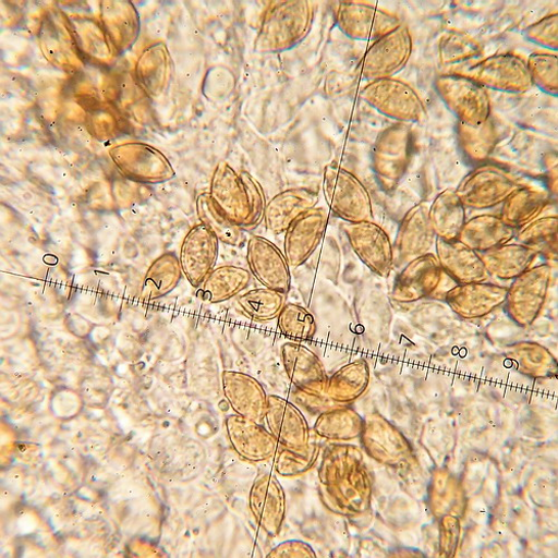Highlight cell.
<instances>
[{
  "label": "cell",
  "instance_id": "74e56055",
  "mask_svg": "<svg viewBox=\"0 0 558 558\" xmlns=\"http://www.w3.org/2000/svg\"><path fill=\"white\" fill-rule=\"evenodd\" d=\"M439 62L446 68L464 65L483 54V45L474 36L461 32H448L439 40Z\"/></svg>",
  "mask_w": 558,
  "mask_h": 558
},
{
  "label": "cell",
  "instance_id": "4fadbf2b",
  "mask_svg": "<svg viewBox=\"0 0 558 558\" xmlns=\"http://www.w3.org/2000/svg\"><path fill=\"white\" fill-rule=\"evenodd\" d=\"M110 156L124 177L137 182L165 183L175 175L169 159L148 145H122L113 148Z\"/></svg>",
  "mask_w": 558,
  "mask_h": 558
},
{
  "label": "cell",
  "instance_id": "7bdbcfd3",
  "mask_svg": "<svg viewBox=\"0 0 558 558\" xmlns=\"http://www.w3.org/2000/svg\"><path fill=\"white\" fill-rule=\"evenodd\" d=\"M317 457V448L307 446L304 449L284 448L277 450L274 468L279 476L284 478L299 477L305 474Z\"/></svg>",
  "mask_w": 558,
  "mask_h": 558
},
{
  "label": "cell",
  "instance_id": "9a60e30c",
  "mask_svg": "<svg viewBox=\"0 0 558 558\" xmlns=\"http://www.w3.org/2000/svg\"><path fill=\"white\" fill-rule=\"evenodd\" d=\"M219 241L204 225L192 228L180 246L179 262L190 284L199 289L216 268Z\"/></svg>",
  "mask_w": 558,
  "mask_h": 558
},
{
  "label": "cell",
  "instance_id": "bcb514c9",
  "mask_svg": "<svg viewBox=\"0 0 558 558\" xmlns=\"http://www.w3.org/2000/svg\"><path fill=\"white\" fill-rule=\"evenodd\" d=\"M269 558H296V557H314L312 548L301 541H287L278 544L268 554Z\"/></svg>",
  "mask_w": 558,
  "mask_h": 558
},
{
  "label": "cell",
  "instance_id": "d590c367",
  "mask_svg": "<svg viewBox=\"0 0 558 558\" xmlns=\"http://www.w3.org/2000/svg\"><path fill=\"white\" fill-rule=\"evenodd\" d=\"M557 215L538 217L517 232L519 244L551 262H557Z\"/></svg>",
  "mask_w": 558,
  "mask_h": 558
},
{
  "label": "cell",
  "instance_id": "ac0fdd59",
  "mask_svg": "<svg viewBox=\"0 0 558 558\" xmlns=\"http://www.w3.org/2000/svg\"><path fill=\"white\" fill-rule=\"evenodd\" d=\"M444 270L436 255L427 254L404 265L396 278L392 298L399 303L425 299L441 286Z\"/></svg>",
  "mask_w": 558,
  "mask_h": 558
},
{
  "label": "cell",
  "instance_id": "8fae6325",
  "mask_svg": "<svg viewBox=\"0 0 558 558\" xmlns=\"http://www.w3.org/2000/svg\"><path fill=\"white\" fill-rule=\"evenodd\" d=\"M550 282L551 267L548 264L531 267L513 279L505 301L509 315L521 325L531 324L547 300Z\"/></svg>",
  "mask_w": 558,
  "mask_h": 558
},
{
  "label": "cell",
  "instance_id": "8d00e7d4",
  "mask_svg": "<svg viewBox=\"0 0 558 558\" xmlns=\"http://www.w3.org/2000/svg\"><path fill=\"white\" fill-rule=\"evenodd\" d=\"M143 84L153 97H159L170 85L172 61L167 46L158 43L145 52L142 64Z\"/></svg>",
  "mask_w": 558,
  "mask_h": 558
},
{
  "label": "cell",
  "instance_id": "d4e9b609",
  "mask_svg": "<svg viewBox=\"0 0 558 558\" xmlns=\"http://www.w3.org/2000/svg\"><path fill=\"white\" fill-rule=\"evenodd\" d=\"M222 385L226 398L238 413L256 423L265 421L268 396L256 379L227 371L222 375Z\"/></svg>",
  "mask_w": 558,
  "mask_h": 558
},
{
  "label": "cell",
  "instance_id": "52a82bcc",
  "mask_svg": "<svg viewBox=\"0 0 558 558\" xmlns=\"http://www.w3.org/2000/svg\"><path fill=\"white\" fill-rule=\"evenodd\" d=\"M521 187L517 178L497 165H483L464 175L454 191L464 208L487 210L502 205Z\"/></svg>",
  "mask_w": 558,
  "mask_h": 558
},
{
  "label": "cell",
  "instance_id": "4316f807",
  "mask_svg": "<svg viewBox=\"0 0 558 558\" xmlns=\"http://www.w3.org/2000/svg\"><path fill=\"white\" fill-rule=\"evenodd\" d=\"M229 434L236 449L252 461L271 459L278 450L279 445L269 430L243 416L230 418Z\"/></svg>",
  "mask_w": 558,
  "mask_h": 558
},
{
  "label": "cell",
  "instance_id": "ab89813d",
  "mask_svg": "<svg viewBox=\"0 0 558 558\" xmlns=\"http://www.w3.org/2000/svg\"><path fill=\"white\" fill-rule=\"evenodd\" d=\"M279 331L289 340L298 343L313 339L316 323L313 315L304 307L287 303L277 317Z\"/></svg>",
  "mask_w": 558,
  "mask_h": 558
},
{
  "label": "cell",
  "instance_id": "8992f818",
  "mask_svg": "<svg viewBox=\"0 0 558 558\" xmlns=\"http://www.w3.org/2000/svg\"><path fill=\"white\" fill-rule=\"evenodd\" d=\"M450 73L507 95H524L533 87L526 61L514 54L492 56L471 65L454 68Z\"/></svg>",
  "mask_w": 558,
  "mask_h": 558
},
{
  "label": "cell",
  "instance_id": "d6986e66",
  "mask_svg": "<svg viewBox=\"0 0 558 558\" xmlns=\"http://www.w3.org/2000/svg\"><path fill=\"white\" fill-rule=\"evenodd\" d=\"M265 422L279 446L290 449H304L308 446L310 430L305 417L289 400L268 396Z\"/></svg>",
  "mask_w": 558,
  "mask_h": 558
},
{
  "label": "cell",
  "instance_id": "ba28073f",
  "mask_svg": "<svg viewBox=\"0 0 558 558\" xmlns=\"http://www.w3.org/2000/svg\"><path fill=\"white\" fill-rule=\"evenodd\" d=\"M435 89L458 122L478 126L492 118V100L486 88L462 75L447 73L435 78Z\"/></svg>",
  "mask_w": 558,
  "mask_h": 558
},
{
  "label": "cell",
  "instance_id": "484cf974",
  "mask_svg": "<svg viewBox=\"0 0 558 558\" xmlns=\"http://www.w3.org/2000/svg\"><path fill=\"white\" fill-rule=\"evenodd\" d=\"M517 229L506 225L499 216L480 215L463 225L457 241L481 254L511 243L517 238Z\"/></svg>",
  "mask_w": 558,
  "mask_h": 558
},
{
  "label": "cell",
  "instance_id": "7c38bea8",
  "mask_svg": "<svg viewBox=\"0 0 558 558\" xmlns=\"http://www.w3.org/2000/svg\"><path fill=\"white\" fill-rule=\"evenodd\" d=\"M330 222V211L315 207L303 215L284 232L283 253L291 268L303 266L323 244Z\"/></svg>",
  "mask_w": 558,
  "mask_h": 558
},
{
  "label": "cell",
  "instance_id": "d6a6232c",
  "mask_svg": "<svg viewBox=\"0 0 558 558\" xmlns=\"http://www.w3.org/2000/svg\"><path fill=\"white\" fill-rule=\"evenodd\" d=\"M196 208L199 221L208 228L218 241L231 247L246 243L245 229L232 221L213 201L209 193L197 197Z\"/></svg>",
  "mask_w": 558,
  "mask_h": 558
},
{
  "label": "cell",
  "instance_id": "603a6c76",
  "mask_svg": "<svg viewBox=\"0 0 558 558\" xmlns=\"http://www.w3.org/2000/svg\"><path fill=\"white\" fill-rule=\"evenodd\" d=\"M318 203V194L310 189L283 191L267 202L263 222L274 235H284L294 220L317 207Z\"/></svg>",
  "mask_w": 558,
  "mask_h": 558
},
{
  "label": "cell",
  "instance_id": "44dd1931",
  "mask_svg": "<svg viewBox=\"0 0 558 558\" xmlns=\"http://www.w3.org/2000/svg\"><path fill=\"white\" fill-rule=\"evenodd\" d=\"M436 257L444 270L457 284L485 282L489 277L478 253L459 241H436Z\"/></svg>",
  "mask_w": 558,
  "mask_h": 558
},
{
  "label": "cell",
  "instance_id": "b9f144b4",
  "mask_svg": "<svg viewBox=\"0 0 558 558\" xmlns=\"http://www.w3.org/2000/svg\"><path fill=\"white\" fill-rule=\"evenodd\" d=\"M527 70L533 85L541 88L546 95L558 96V58L557 54L536 52L530 56Z\"/></svg>",
  "mask_w": 558,
  "mask_h": 558
},
{
  "label": "cell",
  "instance_id": "4dcf8cb0",
  "mask_svg": "<svg viewBox=\"0 0 558 558\" xmlns=\"http://www.w3.org/2000/svg\"><path fill=\"white\" fill-rule=\"evenodd\" d=\"M429 219L437 239L456 241L468 221L466 208L454 191L446 190L429 207Z\"/></svg>",
  "mask_w": 558,
  "mask_h": 558
},
{
  "label": "cell",
  "instance_id": "7402d4cb",
  "mask_svg": "<svg viewBox=\"0 0 558 558\" xmlns=\"http://www.w3.org/2000/svg\"><path fill=\"white\" fill-rule=\"evenodd\" d=\"M286 374L292 385L304 393H324L328 378L319 359L306 347L286 343L281 349Z\"/></svg>",
  "mask_w": 558,
  "mask_h": 558
},
{
  "label": "cell",
  "instance_id": "5b68a950",
  "mask_svg": "<svg viewBox=\"0 0 558 558\" xmlns=\"http://www.w3.org/2000/svg\"><path fill=\"white\" fill-rule=\"evenodd\" d=\"M322 191L330 211L345 222L372 221L374 205L363 182L339 165L324 168Z\"/></svg>",
  "mask_w": 558,
  "mask_h": 558
},
{
  "label": "cell",
  "instance_id": "277c9868",
  "mask_svg": "<svg viewBox=\"0 0 558 558\" xmlns=\"http://www.w3.org/2000/svg\"><path fill=\"white\" fill-rule=\"evenodd\" d=\"M360 99L399 123H422L428 119L422 97L410 84L397 77L368 82L361 88Z\"/></svg>",
  "mask_w": 558,
  "mask_h": 558
},
{
  "label": "cell",
  "instance_id": "836d02e7",
  "mask_svg": "<svg viewBox=\"0 0 558 558\" xmlns=\"http://www.w3.org/2000/svg\"><path fill=\"white\" fill-rule=\"evenodd\" d=\"M183 276L179 257L165 253L153 262L143 283L142 296L146 301L162 299L173 292Z\"/></svg>",
  "mask_w": 558,
  "mask_h": 558
},
{
  "label": "cell",
  "instance_id": "3957f363",
  "mask_svg": "<svg viewBox=\"0 0 558 558\" xmlns=\"http://www.w3.org/2000/svg\"><path fill=\"white\" fill-rule=\"evenodd\" d=\"M413 155L410 124L396 122L381 131L372 147L371 165L380 189L392 193L405 177Z\"/></svg>",
  "mask_w": 558,
  "mask_h": 558
},
{
  "label": "cell",
  "instance_id": "e575fe53",
  "mask_svg": "<svg viewBox=\"0 0 558 558\" xmlns=\"http://www.w3.org/2000/svg\"><path fill=\"white\" fill-rule=\"evenodd\" d=\"M369 369L365 361H356L340 368L328 379L324 395L332 401L349 403L360 398L367 389Z\"/></svg>",
  "mask_w": 558,
  "mask_h": 558
},
{
  "label": "cell",
  "instance_id": "f35d334b",
  "mask_svg": "<svg viewBox=\"0 0 558 558\" xmlns=\"http://www.w3.org/2000/svg\"><path fill=\"white\" fill-rule=\"evenodd\" d=\"M288 294L269 290L255 289L239 298V305L244 314L256 322L276 319L287 304Z\"/></svg>",
  "mask_w": 558,
  "mask_h": 558
},
{
  "label": "cell",
  "instance_id": "5bb4252c",
  "mask_svg": "<svg viewBox=\"0 0 558 558\" xmlns=\"http://www.w3.org/2000/svg\"><path fill=\"white\" fill-rule=\"evenodd\" d=\"M336 20L350 39L372 43L402 23L397 15L364 2H340Z\"/></svg>",
  "mask_w": 558,
  "mask_h": 558
},
{
  "label": "cell",
  "instance_id": "f546056e",
  "mask_svg": "<svg viewBox=\"0 0 558 558\" xmlns=\"http://www.w3.org/2000/svg\"><path fill=\"white\" fill-rule=\"evenodd\" d=\"M550 203L546 191L520 187L502 204L500 218L511 228L518 229L537 219Z\"/></svg>",
  "mask_w": 558,
  "mask_h": 558
},
{
  "label": "cell",
  "instance_id": "f1b7e54d",
  "mask_svg": "<svg viewBox=\"0 0 558 558\" xmlns=\"http://www.w3.org/2000/svg\"><path fill=\"white\" fill-rule=\"evenodd\" d=\"M250 270L234 265H223L215 268L199 288L198 294L209 303H222L239 296L252 283Z\"/></svg>",
  "mask_w": 558,
  "mask_h": 558
},
{
  "label": "cell",
  "instance_id": "7a4b0ae2",
  "mask_svg": "<svg viewBox=\"0 0 558 558\" xmlns=\"http://www.w3.org/2000/svg\"><path fill=\"white\" fill-rule=\"evenodd\" d=\"M315 17L312 2H271L260 22L254 48L259 54H281L296 48L311 33Z\"/></svg>",
  "mask_w": 558,
  "mask_h": 558
},
{
  "label": "cell",
  "instance_id": "f6af8a7d",
  "mask_svg": "<svg viewBox=\"0 0 558 558\" xmlns=\"http://www.w3.org/2000/svg\"><path fill=\"white\" fill-rule=\"evenodd\" d=\"M527 40L542 46L547 50L557 52L558 50V15L550 14L541 21L530 25L524 31Z\"/></svg>",
  "mask_w": 558,
  "mask_h": 558
},
{
  "label": "cell",
  "instance_id": "2e32d148",
  "mask_svg": "<svg viewBox=\"0 0 558 558\" xmlns=\"http://www.w3.org/2000/svg\"><path fill=\"white\" fill-rule=\"evenodd\" d=\"M247 264L252 276L265 289L289 294L291 267L284 253L270 241L253 236L247 244Z\"/></svg>",
  "mask_w": 558,
  "mask_h": 558
},
{
  "label": "cell",
  "instance_id": "83f0119b",
  "mask_svg": "<svg viewBox=\"0 0 558 558\" xmlns=\"http://www.w3.org/2000/svg\"><path fill=\"white\" fill-rule=\"evenodd\" d=\"M488 275L511 281L532 267L537 254L519 243H508L480 254Z\"/></svg>",
  "mask_w": 558,
  "mask_h": 558
},
{
  "label": "cell",
  "instance_id": "6da1fadb",
  "mask_svg": "<svg viewBox=\"0 0 558 558\" xmlns=\"http://www.w3.org/2000/svg\"><path fill=\"white\" fill-rule=\"evenodd\" d=\"M216 205L245 230L258 227L267 205L262 184L247 171H238L221 161L214 170L210 191Z\"/></svg>",
  "mask_w": 558,
  "mask_h": 558
},
{
  "label": "cell",
  "instance_id": "ffe728a7",
  "mask_svg": "<svg viewBox=\"0 0 558 558\" xmlns=\"http://www.w3.org/2000/svg\"><path fill=\"white\" fill-rule=\"evenodd\" d=\"M251 508L256 522L270 537L281 533L287 518L286 492L271 474L260 475L251 492Z\"/></svg>",
  "mask_w": 558,
  "mask_h": 558
},
{
  "label": "cell",
  "instance_id": "1f68e13d",
  "mask_svg": "<svg viewBox=\"0 0 558 558\" xmlns=\"http://www.w3.org/2000/svg\"><path fill=\"white\" fill-rule=\"evenodd\" d=\"M457 142L462 155L472 162H485L498 144V132L493 118L478 126L457 122Z\"/></svg>",
  "mask_w": 558,
  "mask_h": 558
},
{
  "label": "cell",
  "instance_id": "cb8c5ba5",
  "mask_svg": "<svg viewBox=\"0 0 558 558\" xmlns=\"http://www.w3.org/2000/svg\"><path fill=\"white\" fill-rule=\"evenodd\" d=\"M506 296V288L480 282L457 284L446 294V301L460 316L474 318L487 315L502 305Z\"/></svg>",
  "mask_w": 558,
  "mask_h": 558
},
{
  "label": "cell",
  "instance_id": "e0dca14e",
  "mask_svg": "<svg viewBox=\"0 0 558 558\" xmlns=\"http://www.w3.org/2000/svg\"><path fill=\"white\" fill-rule=\"evenodd\" d=\"M437 236L429 219V207L418 204L402 218L396 238L395 263L407 264L432 254Z\"/></svg>",
  "mask_w": 558,
  "mask_h": 558
},
{
  "label": "cell",
  "instance_id": "ee69618b",
  "mask_svg": "<svg viewBox=\"0 0 558 558\" xmlns=\"http://www.w3.org/2000/svg\"><path fill=\"white\" fill-rule=\"evenodd\" d=\"M517 351L521 366L529 375L545 377L555 368L554 361L548 352L537 345L524 344Z\"/></svg>",
  "mask_w": 558,
  "mask_h": 558
},
{
  "label": "cell",
  "instance_id": "30bf717a",
  "mask_svg": "<svg viewBox=\"0 0 558 558\" xmlns=\"http://www.w3.org/2000/svg\"><path fill=\"white\" fill-rule=\"evenodd\" d=\"M345 238L357 258L379 277L390 276L395 266V247L388 232L374 221L345 222Z\"/></svg>",
  "mask_w": 558,
  "mask_h": 558
},
{
  "label": "cell",
  "instance_id": "9c48e42d",
  "mask_svg": "<svg viewBox=\"0 0 558 558\" xmlns=\"http://www.w3.org/2000/svg\"><path fill=\"white\" fill-rule=\"evenodd\" d=\"M412 51L410 28L401 23L368 46L361 62V76L368 82L396 77L407 66Z\"/></svg>",
  "mask_w": 558,
  "mask_h": 558
},
{
  "label": "cell",
  "instance_id": "60d3db41",
  "mask_svg": "<svg viewBox=\"0 0 558 558\" xmlns=\"http://www.w3.org/2000/svg\"><path fill=\"white\" fill-rule=\"evenodd\" d=\"M315 430L329 439H352L361 432V418L350 409L330 411L318 417Z\"/></svg>",
  "mask_w": 558,
  "mask_h": 558
}]
</instances>
